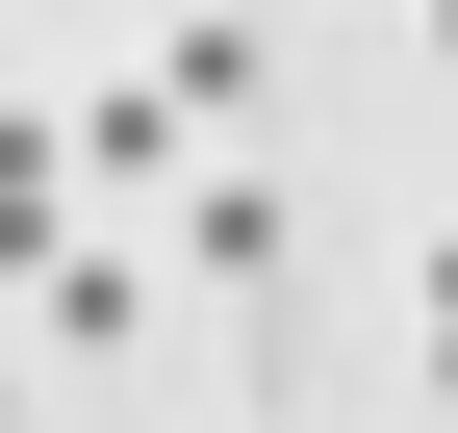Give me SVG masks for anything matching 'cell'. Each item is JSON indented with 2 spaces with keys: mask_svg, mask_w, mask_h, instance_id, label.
<instances>
[{
  "mask_svg": "<svg viewBox=\"0 0 458 433\" xmlns=\"http://www.w3.org/2000/svg\"><path fill=\"white\" fill-rule=\"evenodd\" d=\"M51 255H77V128L0 102V281H51Z\"/></svg>",
  "mask_w": 458,
  "mask_h": 433,
  "instance_id": "1",
  "label": "cell"
},
{
  "mask_svg": "<svg viewBox=\"0 0 458 433\" xmlns=\"http://www.w3.org/2000/svg\"><path fill=\"white\" fill-rule=\"evenodd\" d=\"M179 255L204 281H280V179H179Z\"/></svg>",
  "mask_w": 458,
  "mask_h": 433,
  "instance_id": "2",
  "label": "cell"
},
{
  "mask_svg": "<svg viewBox=\"0 0 458 433\" xmlns=\"http://www.w3.org/2000/svg\"><path fill=\"white\" fill-rule=\"evenodd\" d=\"M433 408H458V230H433Z\"/></svg>",
  "mask_w": 458,
  "mask_h": 433,
  "instance_id": "3",
  "label": "cell"
},
{
  "mask_svg": "<svg viewBox=\"0 0 458 433\" xmlns=\"http://www.w3.org/2000/svg\"><path fill=\"white\" fill-rule=\"evenodd\" d=\"M0 433H26V357H0Z\"/></svg>",
  "mask_w": 458,
  "mask_h": 433,
  "instance_id": "4",
  "label": "cell"
},
{
  "mask_svg": "<svg viewBox=\"0 0 458 433\" xmlns=\"http://www.w3.org/2000/svg\"><path fill=\"white\" fill-rule=\"evenodd\" d=\"M433 51H458V0H433Z\"/></svg>",
  "mask_w": 458,
  "mask_h": 433,
  "instance_id": "5",
  "label": "cell"
}]
</instances>
